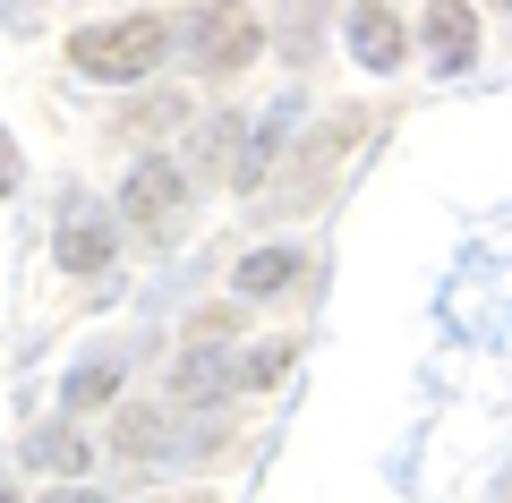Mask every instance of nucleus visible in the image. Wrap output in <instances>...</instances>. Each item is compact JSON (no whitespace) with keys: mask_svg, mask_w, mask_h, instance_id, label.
Listing matches in <instances>:
<instances>
[{"mask_svg":"<svg viewBox=\"0 0 512 503\" xmlns=\"http://www.w3.org/2000/svg\"><path fill=\"white\" fill-rule=\"evenodd\" d=\"M350 52H359L367 69H393V60H402V26L367 0V9H350Z\"/></svg>","mask_w":512,"mask_h":503,"instance_id":"obj_7","label":"nucleus"},{"mask_svg":"<svg viewBox=\"0 0 512 503\" xmlns=\"http://www.w3.org/2000/svg\"><path fill=\"white\" fill-rule=\"evenodd\" d=\"M52 248H60V265H69V273H94V265H111V231H103L94 214H69Z\"/></svg>","mask_w":512,"mask_h":503,"instance_id":"obj_8","label":"nucleus"},{"mask_svg":"<svg viewBox=\"0 0 512 503\" xmlns=\"http://www.w3.org/2000/svg\"><path fill=\"white\" fill-rule=\"evenodd\" d=\"M282 282H299V248H256V256H239V265H231L239 299H265V290H282Z\"/></svg>","mask_w":512,"mask_h":503,"instance_id":"obj_6","label":"nucleus"},{"mask_svg":"<svg viewBox=\"0 0 512 503\" xmlns=\"http://www.w3.org/2000/svg\"><path fill=\"white\" fill-rule=\"evenodd\" d=\"M282 367H291V342H265V350H248L239 384H248V393H265V384H282Z\"/></svg>","mask_w":512,"mask_h":503,"instance_id":"obj_10","label":"nucleus"},{"mask_svg":"<svg viewBox=\"0 0 512 503\" xmlns=\"http://www.w3.org/2000/svg\"><path fill=\"white\" fill-rule=\"evenodd\" d=\"M171 26L163 18H120V26H86V35L69 43V60L86 77H111V86H128V77H146L154 60H163Z\"/></svg>","mask_w":512,"mask_h":503,"instance_id":"obj_1","label":"nucleus"},{"mask_svg":"<svg viewBox=\"0 0 512 503\" xmlns=\"http://www.w3.org/2000/svg\"><path fill=\"white\" fill-rule=\"evenodd\" d=\"M154 444H163V418H154V410H128V418H120V452H137V461H146Z\"/></svg>","mask_w":512,"mask_h":503,"instance_id":"obj_12","label":"nucleus"},{"mask_svg":"<svg viewBox=\"0 0 512 503\" xmlns=\"http://www.w3.org/2000/svg\"><path fill=\"white\" fill-rule=\"evenodd\" d=\"M111 393H120L111 367H77V376H69V410H94V401H111Z\"/></svg>","mask_w":512,"mask_h":503,"instance_id":"obj_11","label":"nucleus"},{"mask_svg":"<svg viewBox=\"0 0 512 503\" xmlns=\"http://www.w3.org/2000/svg\"><path fill=\"white\" fill-rule=\"evenodd\" d=\"M26 461H43V469H60V478H77V469H86V444H77L69 427H43L35 444H26Z\"/></svg>","mask_w":512,"mask_h":503,"instance_id":"obj_9","label":"nucleus"},{"mask_svg":"<svg viewBox=\"0 0 512 503\" xmlns=\"http://www.w3.org/2000/svg\"><path fill=\"white\" fill-rule=\"evenodd\" d=\"M180 43H188L197 69H248L256 43H265V26H256L239 0H205V9H188V18H180Z\"/></svg>","mask_w":512,"mask_h":503,"instance_id":"obj_2","label":"nucleus"},{"mask_svg":"<svg viewBox=\"0 0 512 503\" xmlns=\"http://www.w3.org/2000/svg\"><path fill=\"white\" fill-rule=\"evenodd\" d=\"M120 205H128V222L146 239H163L171 222L188 214V171H171V162H137V180L120 188Z\"/></svg>","mask_w":512,"mask_h":503,"instance_id":"obj_3","label":"nucleus"},{"mask_svg":"<svg viewBox=\"0 0 512 503\" xmlns=\"http://www.w3.org/2000/svg\"><path fill=\"white\" fill-rule=\"evenodd\" d=\"M60 503H94V495H60Z\"/></svg>","mask_w":512,"mask_h":503,"instance_id":"obj_13","label":"nucleus"},{"mask_svg":"<svg viewBox=\"0 0 512 503\" xmlns=\"http://www.w3.org/2000/svg\"><path fill=\"white\" fill-rule=\"evenodd\" d=\"M427 52H436V69H470V52H478V18L461 9V0H436V9H427Z\"/></svg>","mask_w":512,"mask_h":503,"instance_id":"obj_4","label":"nucleus"},{"mask_svg":"<svg viewBox=\"0 0 512 503\" xmlns=\"http://www.w3.org/2000/svg\"><path fill=\"white\" fill-rule=\"evenodd\" d=\"M222 384H239V367H222V359H214V342H188V359H180V384H171V401L205 410V401H214Z\"/></svg>","mask_w":512,"mask_h":503,"instance_id":"obj_5","label":"nucleus"},{"mask_svg":"<svg viewBox=\"0 0 512 503\" xmlns=\"http://www.w3.org/2000/svg\"><path fill=\"white\" fill-rule=\"evenodd\" d=\"M180 503H214V495H180Z\"/></svg>","mask_w":512,"mask_h":503,"instance_id":"obj_14","label":"nucleus"}]
</instances>
